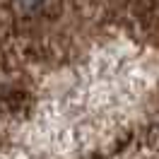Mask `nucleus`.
I'll list each match as a JSON object with an SVG mask.
<instances>
[{"instance_id":"nucleus-1","label":"nucleus","mask_w":159,"mask_h":159,"mask_svg":"<svg viewBox=\"0 0 159 159\" xmlns=\"http://www.w3.org/2000/svg\"><path fill=\"white\" fill-rule=\"evenodd\" d=\"M0 159H159V0H0Z\"/></svg>"}]
</instances>
